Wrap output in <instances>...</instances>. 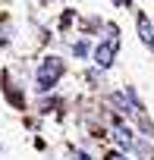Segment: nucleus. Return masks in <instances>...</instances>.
Wrapping results in <instances>:
<instances>
[{
  "instance_id": "1",
  "label": "nucleus",
  "mask_w": 154,
  "mask_h": 160,
  "mask_svg": "<svg viewBox=\"0 0 154 160\" xmlns=\"http://www.w3.org/2000/svg\"><path fill=\"white\" fill-rule=\"evenodd\" d=\"M63 60L60 57H44L41 60V66H38V88L41 91H47V88H54L57 82H60V75H63Z\"/></svg>"
},
{
  "instance_id": "2",
  "label": "nucleus",
  "mask_w": 154,
  "mask_h": 160,
  "mask_svg": "<svg viewBox=\"0 0 154 160\" xmlns=\"http://www.w3.org/2000/svg\"><path fill=\"white\" fill-rule=\"evenodd\" d=\"M116 50H120V38H116V32H113V38H107L104 44L95 47V63H98V69H110Z\"/></svg>"
},
{
  "instance_id": "3",
  "label": "nucleus",
  "mask_w": 154,
  "mask_h": 160,
  "mask_svg": "<svg viewBox=\"0 0 154 160\" xmlns=\"http://www.w3.org/2000/svg\"><path fill=\"white\" fill-rule=\"evenodd\" d=\"M135 25H138V38H141V41H145L148 47H154V25H151V19H148L145 13H138Z\"/></svg>"
},
{
  "instance_id": "4",
  "label": "nucleus",
  "mask_w": 154,
  "mask_h": 160,
  "mask_svg": "<svg viewBox=\"0 0 154 160\" xmlns=\"http://www.w3.org/2000/svg\"><path fill=\"white\" fill-rule=\"evenodd\" d=\"M113 138H116V144H120V148H126V151H129V148H135V141H132V132H129L126 126H120V122L113 126Z\"/></svg>"
},
{
  "instance_id": "5",
  "label": "nucleus",
  "mask_w": 154,
  "mask_h": 160,
  "mask_svg": "<svg viewBox=\"0 0 154 160\" xmlns=\"http://www.w3.org/2000/svg\"><path fill=\"white\" fill-rule=\"evenodd\" d=\"M72 53H75V57H85V53H88V44H85V41H75V44H72Z\"/></svg>"
},
{
  "instance_id": "6",
  "label": "nucleus",
  "mask_w": 154,
  "mask_h": 160,
  "mask_svg": "<svg viewBox=\"0 0 154 160\" xmlns=\"http://www.w3.org/2000/svg\"><path fill=\"white\" fill-rule=\"evenodd\" d=\"M107 160H126L123 154H107Z\"/></svg>"
},
{
  "instance_id": "7",
  "label": "nucleus",
  "mask_w": 154,
  "mask_h": 160,
  "mask_svg": "<svg viewBox=\"0 0 154 160\" xmlns=\"http://www.w3.org/2000/svg\"><path fill=\"white\" fill-rule=\"evenodd\" d=\"M75 160H88V157H85V154H82V151H79V154H75Z\"/></svg>"
},
{
  "instance_id": "8",
  "label": "nucleus",
  "mask_w": 154,
  "mask_h": 160,
  "mask_svg": "<svg viewBox=\"0 0 154 160\" xmlns=\"http://www.w3.org/2000/svg\"><path fill=\"white\" fill-rule=\"evenodd\" d=\"M113 3H120V7H123V3H129V0H113Z\"/></svg>"
}]
</instances>
